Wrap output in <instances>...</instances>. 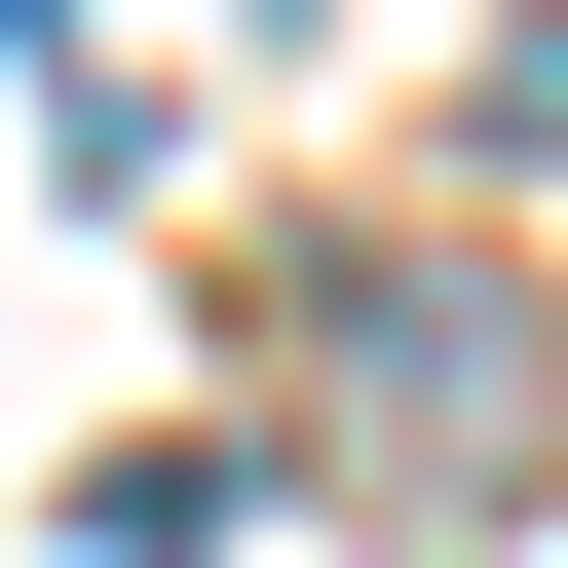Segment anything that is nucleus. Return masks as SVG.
<instances>
[{
    "label": "nucleus",
    "mask_w": 568,
    "mask_h": 568,
    "mask_svg": "<svg viewBox=\"0 0 568 568\" xmlns=\"http://www.w3.org/2000/svg\"><path fill=\"white\" fill-rule=\"evenodd\" d=\"M455 114H493V152H568V0H493V77H455Z\"/></svg>",
    "instance_id": "1"
}]
</instances>
